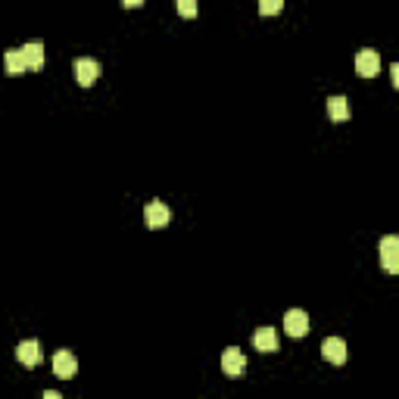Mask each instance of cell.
I'll return each mask as SVG.
<instances>
[{"label":"cell","instance_id":"cell-1","mask_svg":"<svg viewBox=\"0 0 399 399\" xmlns=\"http://www.w3.org/2000/svg\"><path fill=\"white\" fill-rule=\"evenodd\" d=\"M72 72H75V81H78L81 87H91L94 81L100 78V62L97 60H91V56H81V60H75V66H72Z\"/></svg>","mask_w":399,"mask_h":399},{"label":"cell","instance_id":"cell-2","mask_svg":"<svg viewBox=\"0 0 399 399\" xmlns=\"http://www.w3.org/2000/svg\"><path fill=\"white\" fill-rule=\"evenodd\" d=\"M53 374L60 380H72L75 374H78V359H75V353L60 349V353L53 355Z\"/></svg>","mask_w":399,"mask_h":399},{"label":"cell","instance_id":"cell-3","mask_svg":"<svg viewBox=\"0 0 399 399\" xmlns=\"http://www.w3.org/2000/svg\"><path fill=\"white\" fill-rule=\"evenodd\" d=\"M168 218H172V212H168L166 203H159V200H150L147 206H143V222H147V228H166Z\"/></svg>","mask_w":399,"mask_h":399},{"label":"cell","instance_id":"cell-4","mask_svg":"<svg viewBox=\"0 0 399 399\" xmlns=\"http://www.w3.org/2000/svg\"><path fill=\"white\" fill-rule=\"evenodd\" d=\"M380 262H384L387 274H399V237H384L380 240Z\"/></svg>","mask_w":399,"mask_h":399},{"label":"cell","instance_id":"cell-5","mask_svg":"<svg viewBox=\"0 0 399 399\" xmlns=\"http://www.w3.org/2000/svg\"><path fill=\"white\" fill-rule=\"evenodd\" d=\"M355 72L362 75V78H374V75L380 72V56L378 50H359V56H355Z\"/></svg>","mask_w":399,"mask_h":399},{"label":"cell","instance_id":"cell-6","mask_svg":"<svg viewBox=\"0 0 399 399\" xmlns=\"http://www.w3.org/2000/svg\"><path fill=\"white\" fill-rule=\"evenodd\" d=\"M321 355L330 362V365H343V362L349 359V349L340 337H328V340L321 343Z\"/></svg>","mask_w":399,"mask_h":399},{"label":"cell","instance_id":"cell-7","mask_svg":"<svg viewBox=\"0 0 399 399\" xmlns=\"http://www.w3.org/2000/svg\"><path fill=\"white\" fill-rule=\"evenodd\" d=\"M243 368H247V359H243V353L237 346H228L222 355V371L228 374V378H240Z\"/></svg>","mask_w":399,"mask_h":399},{"label":"cell","instance_id":"cell-8","mask_svg":"<svg viewBox=\"0 0 399 399\" xmlns=\"http://www.w3.org/2000/svg\"><path fill=\"white\" fill-rule=\"evenodd\" d=\"M284 330L290 337H305L309 334V315H305L303 309H290L284 315Z\"/></svg>","mask_w":399,"mask_h":399},{"label":"cell","instance_id":"cell-9","mask_svg":"<svg viewBox=\"0 0 399 399\" xmlns=\"http://www.w3.org/2000/svg\"><path fill=\"white\" fill-rule=\"evenodd\" d=\"M16 359L22 362L25 368L41 365V359H44V355H41V343H37V340H22L16 346Z\"/></svg>","mask_w":399,"mask_h":399},{"label":"cell","instance_id":"cell-10","mask_svg":"<svg viewBox=\"0 0 399 399\" xmlns=\"http://www.w3.org/2000/svg\"><path fill=\"white\" fill-rule=\"evenodd\" d=\"M253 346L259 349V353H278V349H281L278 330H274V328H259L253 334Z\"/></svg>","mask_w":399,"mask_h":399},{"label":"cell","instance_id":"cell-11","mask_svg":"<svg viewBox=\"0 0 399 399\" xmlns=\"http://www.w3.org/2000/svg\"><path fill=\"white\" fill-rule=\"evenodd\" d=\"M19 50H22V60H25V69H28V72L44 69V44L41 41H31V44H25V47H19Z\"/></svg>","mask_w":399,"mask_h":399},{"label":"cell","instance_id":"cell-12","mask_svg":"<svg viewBox=\"0 0 399 399\" xmlns=\"http://www.w3.org/2000/svg\"><path fill=\"white\" fill-rule=\"evenodd\" d=\"M328 116L334 122H346L349 118V100L346 97H330L328 100Z\"/></svg>","mask_w":399,"mask_h":399},{"label":"cell","instance_id":"cell-13","mask_svg":"<svg viewBox=\"0 0 399 399\" xmlns=\"http://www.w3.org/2000/svg\"><path fill=\"white\" fill-rule=\"evenodd\" d=\"M3 66H6V75L28 72V69H25V60H22V50H6V53H3Z\"/></svg>","mask_w":399,"mask_h":399},{"label":"cell","instance_id":"cell-14","mask_svg":"<svg viewBox=\"0 0 399 399\" xmlns=\"http://www.w3.org/2000/svg\"><path fill=\"white\" fill-rule=\"evenodd\" d=\"M175 6H178V12L184 19H193L200 12V6H197V0H175Z\"/></svg>","mask_w":399,"mask_h":399},{"label":"cell","instance_id":"cell-15","mask_svg":"<svg viewBox=\"0 0 399 399\" xmlns=\"http://www.w3.org/2000/svg\"><path fill=\"white\" fill-rule=\"evenodd\" d=\"M284 10V0H259V12L262 16H274Z\"/></svg>","mask_w":399,"mask_h":399},{"label":"cell","instance_id":"cell-16","mask_svg":"<svg viewBox=\"0 0 399 399\" xmlns=\"http://www.w3.org/2000/svg\"><path fill=\"white\" fill-rule=\"evenodd\" d=\"M390 75H393V85L399 87V62H393V66H390Z\"/></svg>","mask_w":399,"mask_h":399},{"label":"cell","instance_id":"cell-17","mask_svg":"<svg viewBox=\"0 0 399 399\" xmlns=\"http://www.w3.org/2000/svg\"><path fill=\"white\" fill-rule=\"evenodd\" d=\"M143 0H122V6H128V10H134V6H141Z\"/></svg>","mask_w":399,"mask_h":399}]
</instances>
